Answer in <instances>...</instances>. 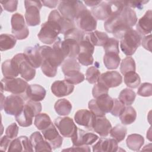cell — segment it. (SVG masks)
Wrapping results in <instances>:
<instances>
[{"label": "cell", "mask_w": 152, "mask_h": 152, "mask_svg": "<svg viewBox=\"0 0 152 152\" xmlns=\"http://www.w3.org/2000/svg\"><path fill=\"white\" fill-rule=\"evenodd\" d=\"M97 82L103 84L108 88L116 87L122 83V77L118 71H106L100 75Z\"/></svg>", "instance_id": "obj_19"}, {"label": "cell", "mask_w": 152, "mask_h": 152, "mask_svg": "<svg viewBox=\"0 0 152 152\" xmlns=\"http://www.w3.org/2000/svg\"><path fill=\"white\" fill-rule=\"evenodd\" d=\"M72 104L71 102L66 99H61L58 100L55 105V112L61 116H66L69 115L72 110Z\"/></svg>", "instance_id": "obj_33"}, {"label": "cell", "mask_w": 152, "mask_h": 152, "mask_svg": "<svg viewBox=\"0 0 152 152\" xmlns=\"http://www.w3.org/2000/svg\"><path fill=\"white\" fill-rule=\"evenodd\" d=\"M93 54V53L89 51L80 50L78 55L77 59L79 63L83 65L88 66L92 65L94 62Z\"/></svg>", "instance_id": "obj_47"}, {"label": "cell", "mask_w": 152, "mask_h": 152, "mask_svg": "<svg viewBox=\"0 0 152 152\" xmlns=\"http://www.w3.org/2000/svg\"><path fill=\"white\" fill-rule=\"evenodd\" d=\"M30 140L31 145L36 152L43 151H52V148L49 142L44 138L40 132H34L30 136Z\"/></svg>", "instance_id": "obj_25"}, {"label": "cell", "mask_w": 152, "mask_h": 152, "mask_svg": "<svg viewBox=\"0 0 152 152\" xmlns=\"http://www.w3.org/2000/svg\"><path fill=\"white\" fill-rule=\"evenodd\" d=\"M11 139L7 137L6 135L2 137L0 140V149L3 151H7L10 144L11 141Z\"/></svg>", "instance_id": "obj_55"}, {"label": "cell", "mask_w": 152, "mask_h": 152, "mask_svg": "<svg viewBox=\"0 0 152 152\" xmlns=\"http://www.w3.org/2000/svg\"><path fill=\"white\" fill-rule=\"evenodd\" d=\"M149 1H126V5L129 8H137L141 9L143 8V5L148 2Z\"/></svg>", "instance_id": "obj_56"}, {"label": "cell", "mask_w": 152, "mask_h": 152, "mask_svg": "<svg viewBox=\"0 0 152 152\" xmlns=\"http://www.w3.org/2000/svg\"><path fill=\"white\" fill-rule=\"evenodd\" d=\"M18 133V126L15 123H12L5 130V134L7 137L11 139H14L17 137Z\"/></svg>", "instance_id": "obj_53"}, {"label": "cell", "mask_w": 152, "mask_h": 152, "mask_svg": "<svg viewBox=\"0 0 152 152\" xmlns=\"http://www.w3.org/2000/svg\"><path fill=\"white\" fill-rule=\"evenodd\" d=\"M126 6L125 1H102L91 8V14L96 19L106 20L109 17L119 14Z\"/></svg>", "instance_id": "obj_2"}, {"label": "cell", "mask_w": 152, "mask_h": 152, "mask_svg": "<svg viewBox=\"0 0 152 152\" xmlns=\"http://www.w3.org/2000/svg\"><path fill=\"white\" fill-rule=\"evenodd\" d=\"M52 93L58 97H62L71 94L74 89V85L64 80H57L51 85Z\"/></svg>", "instance_id": "obj_20"}, {"label": "cell", "mask_w": 152, "mask_h": 152, "mask_svg": "<svg viewBox=\"0 0 152 152\" xmlns=\"http://www.w3.org/2000/svg\"><path fill=\"white\" fill-rule=\"evenodd\" d=\"M42 3V5L47 7L50 8H55L57 6L58 3L59 2L58 1L56 0H50V1H41Z\"/></svg>", "instance_id": "obj_58"}, {"label": "cell", "mask_w": 152, "mask_h": 152, "mask_svg": "<svg viewBox=\"0 0 152 152\" xmlns=\"http://www.w3.org/2000/svg\"><path fill=\"white\" fill-rule=\"evenodd\" d=\"M1 90L11 93L15 95H22L26 93L28 84L27 81L20 78H5L1 81Z\"/></svg>", "instance_id": "obj_7"}, {"label": "cell", "mask_w": 152, "mask_h": 152, "mask_svg": "<svg viewBox=\"0 0 152 152\" xmlns=\"http://www.w3.org/2000/svg\"><path fill=\"white\" fill-rule=\"evenodd\" d=\"M100 75L99 69L94 66H90L86 72V78L90 84H96Z\"/></svg>", "instance_id": "obj_46"}, {"label": "cell", "mask_w": 152, "mask_h": 152, "mask_svg": "<svg viewBox=\"0 0 152 152\" xmlns=\"http://www.w3.org/2000/svg\"><path fill=\"white\" fill-rule=\"evenodd\" d=\"M121 58L119 54L115 53H105L103 56V63L108 69H115L120 64Z\"/></svg>", "instance_id": "obj_35"}, {"label": "cell", "mask_w": 152, "mask_h": 152, "mask_svg": "<svg viewBox=\"0 0 152 152\" xmlns=\"http://www.w3.org/2000/svg\"><path fill=\"white\" fill-rule=\"evenodd\" d=\"M113 104L112 109L110 111V113L113 116L118 117L120 115V114L124 110V109L125 107V106L119 99H113Z\"/></svg>", "instance_id": "obj_51"}, {"label": "cell", "mask_w": 152, "mask_h": 152, "mask_svg": "<svg viewBox=\"0 0 152 152\" xmlns=\"http://www.w3.org/2000/svg\"><path fill=\"white\" fill-rule=\"evenodd\" d=\"M119 119L124 125H130L136 119L137 112L134 107L128 106L119 116Z\"/></svg>", "instance_id": "obj_34"}, {"label": "cell", "mask_w": 152, "mask_h": 152, "mask_svg": "<svg viewBox=\"0 0 152 152\" xmlns=\"http://www.w3.org/2000/svg\"><path fill=\"white\" fill-rule=\"evenodd\" d=\"M144 142V137L138 134H132L128 136L126 140L127 147L131 150L138 151Z\"/></svg>", "instance_id": "obj_32"}, {"label": "cell", "mask_w": 152, "mask_h": 152, "mask_svg": "<svg viewBox=\"0 0 152 152\" xmlns=\"http://www.w3.org/2000/svg\"><path fill=\"white\" fill-rule=\"evenodd\" d=\"M95 118V115L90 110L84 109L77 111L74 115L76 124L84 126L88 130H93Z\"/></svg>", "instance_id": "obj_18"}, {"label": "cell", "mask_w": 152, "mask_h": 152, "mask_svg": "<svg viewBox=\"0 0 152 152\" xmlns=\"http://www.w3.org/2000/svg\"><path fill=\"white\" fill-rule=\"evenodd\" d=\"M36 116V114L31 107L25 103L21 112L15 116V121L18 125L22 127H28L32 125L33 118Z\"/></svg>", "instance_id": "obj_22"}, {"label": "cell", "mask_w": 152, "mask_h": 152, "mask_svg": "<svg viewBox=\"0 0 152 152\" xmlns=\"http://www.w3.org/2000/svg\"><path fill=\"white\" fill-rule=\"evenodd\" d=\"M24 104V100L21 96L12 94L5 98L1 109H4L8 115L15 116L21 112Z\"/></svg>", "instance_id": "obj_13"}, {"label": "cell", "mask_w": 152, "mask_h": 152, "mask_svg": "<svg viewBox=\"0 0 152 152\" xmlns=\"http://www.w3.org/2000/svg\"><path fill=\"white\" fill-rule=\"evenodd\" d=\"M137 94L142 97H150L152 94V84L150 83L141 84L137 90Z\"/></svg>", "instance_id": "obj_50"}, {"label": "cell", "mask_w": 152, "mask_h": 152, "mask_svg": "<svg viewBox=\"0 0 152 152\" xmlns=\"http://www.w3.org/2000/svg\"><path fill=\"white\" fill-rule=\"evenodd\" d=\"M64 75L65 80L72 85L80 84L85 79L84 74L80 71H71L65 74Z\"/></svg>", "instance_id": "obj_42"}, {"label": "cell", "mask_w": 152, "mask_h": 152, "mask_svg": "<svg viewBox=\"0 0 152 152\" xmlns=\"http://www.w3.org/2000/svg\"><path fill=\"white\" fill-rule=\"evenodd\" d=\"M8 151H34L30 139L26 136H20L12 140L8 148Z\"/></svg>", "instance_id": "obj_21"}, {"label": "cell", "mask_w": 152, "mask_h": 152, "mask_svg": "<svg viewBox=\"0 0 152 152\" xmlns=\"http://www.w3.org/2000/svg\"><path fill=\"white\" fill-rule=\"evenodd\" d=\"M105 53H115L119 54V42L113 37H109L107 41L103 46Z\"/></svg>", "instance_id": "obj_48"}, {"label": "cell", "mask_w": 152, "mask_h": 152, "mask_svg": "<svg viewBox=\"0 0 152 152\" xmlns=\"http://www.w3.org/2000/svg\"><path fill=\"white\" fill-rule=\"evenodd\" d=\"M39 46V45H36L34 46L27 47L23 53L28 62L35 69L40 67L42 63V58L40 53Z\"/></svg>", "instance_id": "obj_23"}, {"label": "cell", "mask_w": 152, "mask_h": 152, "mask_svg": "<svg viewBox=\"0 0 152 152\" xmlns=\"http://www.w3.org/2000/svg\"><path fill=\"white\" fill-rule=\"evenodd\" d=\"M118 142L114 138H101L93 146L94 152H115L118 150Z\"/></svg>", "instance_id": "obj_26"}, {"label": "cell", "mask_w": 152, "mask_h": 152, "mask_svg": "<svg viewBox=\"0 0 152 152\" xmlns=\"http://www.w3.org/2000/svg\"><path fill=\"white\" fill-rule=\"evenodd\" d=\"M1 4L3 7L4 9L10 12L15 11L17 9L18 1L17 0H10V1H2L0 2Z\"/></svg>", "instance_id": "obj_52"}, {"label": "cell", "mask_w": 152, "mask_h": 152, "mask_svg": "<svg viewBox=\"0 0 152 152\" xmlns=\"http://www.w3.org/2000/svg\"><path fill=\"white\" fill-rule=\"evenodd\" d=\"M17 42L16 37L10 34H1L0 36V50L5 51L13 48Z\"/></svg>", "instance_id": "obj_36"}, {"label": "cell", "mask_w": 152, "mask_h": 152, "mask_svg": "<svg viewBox=\"0 0 152 152\" xmlns=\"http://www.w3.org/2000/svg\"><path fill=\"white\" fill-rule=\"evenodd\" d=\"M2 72L5 78H15L19 73L12 59L4 61L1 66Z\"/></svg>", "instance_id": "obj_31"}, {"label": "cell", "mask_w": 152, "mask_h": 152, "mask_svg": "<svg viewBox=\"0 0 152 152\" xmlns=\"http://www.w3.org/2000/svg\"><path fill=\"white\" fill-rule=\"evenodd\" d=\"M39 51L42 61L46 60L56 66L61 65L65 58L58 48L54 45L53 48L46 45L40 46Z\"/></svg>", "instance_id": "obj_10"}, {"label": "cell", "mask_w": 152, "mask_h": 152, "mask_svg": "<svg viewBox=\"0 0 152 152\" xmlns=\"http://www.w3.org/2000/svg\"><path fill=\"white\" fill-rule=\"evenodd\" d=\"M53 45L58 48L65 58H75L80 51L79 43L72 39H64L62 41L58 37Z\"/></svg>", "instance_id": "obj_12"}, {"label": "cell", "mask_w": 152, "mask_h": 152, "mask_svg": "<svg viewBox=\"0 0 152 152\" xmlns=\"http://www.w3.org/2000/svg\"><path fill=\"white\" fill-rule=\"evenodd\" d=\"M80 64L75 58H68L64 60L61 65V69L64 74L71 71H80Z\"/></svg>", "instance_id": "obj_41"}, {"label": "cell", "mask_w": 152, "mask_h": 152, "mask_svg": "<svg viewBox=\"0 0 152 152\" xmlns=\"http://www.w3.org/2000/svg\"><path fill=\"white\" fill-rule=\"evenodd\" d=\"M42 72L48 77H53L56 75L58 66L53 65L46 60H43L41 64Z\"/></svg>", "instance_id": "obj_45"}, {"label": "cell", "mask_w": 152, "mask_h": 152, "mask_svg": "<svg viewBox=\"0 0 152 152\" xmlns=\"http://www.w3.org/2000/svg\"><path fill=\"white\" fill-rule=\"evenodd\" d=\"M109 88L103 84L97 82L92 89L93 96L96 99L104 94H107Z\"/></svg>", "instance_id": "obj_49"}, {"label": "cell", "mask_w": 152, "mask_h": 152, "mask_svg": "<svg viewBox=\"0 0 152 152\" xmlns=\"http://www.w3.org/2000/svg\"><path fill=\"white\" fill-rule=\"evenodd\" d=\"M98 138L99 137L96 134L86 132L78 128L71 137V141L73 145H88L95 142Z\"/></svg>", "instance_id": "obj_16"}, {"label": "cell", "mask_w": 152, "mask_h": 152, "mask_svg": "<svg viewBox=\"0 0 152 152\" xmlns=\"http://www.w3.org/2000/svg\"><path fill=\"white\" fill-rule=\"evenodd\" d=\"M44 138L49 142L52 148L55 150L61 147L63 138L59 135L56 126L52 123L49 126L42 131Z\"/></svg>", "instance_id": "obj_17"}, {"label": "cell", "mask_w": 152, "mask_h": 152, "mask_svg": "<svg viewBox=\"0 0 152 152\" xmlns=\"http://www.w3.org/2000/svg\"><path fill=\"white\" fill-rule=\"evenodd\" d=\"M112 125L105 116H99L95 118L93 130L101 137H106L109 134Z\"/></svg>", "instance_id": "obj_29"}, {"label": "cell", "mask_w": 152, "mask_h": 152, "mask_svg": "<svg viewBox=\"0 0 152 152\" xmlns=\"http://www.w3.org/2000/svg\"><path fill=\"white\" fill-rule=\"evenodd\" d=\"M141 45L143 48L151 52V35L150 34L146 36H144L141 40Z\"/></svg>", "instance_id": "obj_54"}, {"label": "cell", "mask_w": 152, "mask_h": 152, "mask_svg": "<svg viewBox=\"0 0 152 152\" xmlns=\"http://www.w3.org/2000/svg\"><path fill=\"white\" fill-rule=\"evenodd\" d=\"M54 125L60 134L65 137H72L78 127L69 117H58L54 121Z\"/></svg>", "instance_id": "obj_15"}, {"label": "cell", "mask_w": 152, "mask_h": 152, "mask_svg": "<svg viewBox=\"0 0 152 152\" xmlns=\"http://www.w3.org/2000/svg\"><path fill=\"white\" fill-rule=\"evenodd\" d=\"M102 1H84V3L88 7H96L99 5Z\"/></svg>", "instance_id": "obj_59"}, {"label": "cell", "mask_w": 152, "mask_h": 152, "mask_svg": "<svg viewBox=\"0 0 152 152\" xmlns=\"http://www.w3.org/2000/svg\"><path fill=\"white\" fill-rule=\"evenodd\" d=\"M58 11L62 17L74 21L78 14L87 10L83 2L80 1H62L58 5Z\"/></svg>", "instance_id": "obj_6"}, {"label": "cell", "mask_w": 152, "mask_h": 152, "mask_svg": "<svg viewBox=\"0 0 152 152\" xmlns=\"http://www.w3.org/2000/svg\"><path fill=\"white\" fill-rule=\"evenodd\" d=\"M142 37L135 30H128L121 39L120 48L123 53L128 56L132 55L140 46Z\"/></svg>", "instance_id": "obj_3"}, {"label": "cell", "mask_w": 152, "mask_h": 152, "mask_svg": "<svg viewBox=\"0 0 152 152\" xmlns=\"http://www.w3.org/2000/svg\"><path fill=\"white\" fill-rule=\"evenodd\" d=\"M135 97L136 94L134 91L128 88H125L120 92L118 99L125 105L130 106L134 102Z\"/></svg>", "instance_id": "obj_37"}, {"label": "cell", "mask_w": 152, "mask_h": 152, "mask_svg": "<svg viewBox=\"0 0 152 152\" xmlns=\"http://www.w3.org/2000/svg\"><path fill=\"white\" fill-rule=\"evenodd\" d=\"M49 20H52L57 23L61 28V33L64 34L68 30L73 28L75 27L74 21L64 18L61 15L58 10H52L48 17Z\"/></svg>", "instance_id": "obj_24"}, {"label": "cell", "mask_w": 152, "mask_h": 152, "mask_svg": "<svg viewBox=\"0 0 152 152\" xmlns=\"http://www.w3.org/2000/svg\"><path fill=\"white\" fill-rule=\"evenodd\" d=\"M124 83L128 87L136 88L141 83V78L137 72L131 71L124 75Z\"/></svg>", "instance_id": "obj_39"}, {"label": "cell", "mask_w": 152, "mask_h": 152, "mask_svg": "<svg viewBox=\"0 0 152 152\" xmlns=\"http://www.w3.org/2000/svg\"><path fill=\"white\" fill-rule=\"evenodd\" d=\"M12 59L22 78L27 81H31L34 78L36 69L28 62L24 53L16 54Z\"/></svg>", "instance_id": "obj_9"}, {"label": "cell", "mask_w": 152, "mask_h": 152, "mask_svg": "<svg viewBox=\"0 0 152 152\" xmlns=\"http://www.w3.org/2000/svg\"><path fill=\"white\" fill-rule=\"evenodd\" d=\"M113 104V99L107 94H104L91 100L88 104L90 110L96 117L105 116L106 113L110 112Z\"/></svg>", "instance_id": "obj_5"}, {"label": "cell", "mask_w": 152, "mask_h": 152, "mask_svg": "<svg viewBox=\"0 0 152 152\" xmlns=\"http://www.w3.org/2000/svg\"><path fill=\"white\" fill-rule=\"evenodd\" d=\"M42 5V2L39 1H24L26 8L24 17L27 26H36L40 23V10Z\"/></svg>", "instance_id": "obj_8"}, {"label": "cell", "mask_w": 152, "mask_h": 152, "mask_svg": "<svg viewBox=\"0 0 152 152\" xmlns=\"http://www.w3.org/2000/svg\"><path fill=\"white\" fill-rule=\"evenodd\" d=\"M51 119L49 117V116L45 113H39L35 116L34 124L35 126L39 129V130H43L50 126V125L52 124Z\"/></svg>", "instance_id": "obj_38"}, {"label": "cell", "mask_w": 152, "mask_h": 152, "mask_svg": "<svg viewBox=\"0 0 152 152\" xmlns=\"http://www.w3.org/2000/svg\"><path fill=\"white\" fill-rule=\"evenodd\" d=\"M84 39L88 40L94 46H103L107 41L109 36L104 32L95 30L86 34Z\"/></svg>", "instance_id": "obj_30"}, {"label": "cell", "mask_w": 152, "mask_h": 152, "mask_svg": "<svg viewBox=\"0 0 152 152\" xmlns=\"http://www.w3.org/2000/svg\"><path fill=\"white\" fill-rule=\"evenodd\" d=\"M137 31L140 34L145 35L151 33L152 30V11L149 10L144 16L141 17L136 25Z\"/></svg>", "instance_id": "obj_27"}, {"label": "cell", "mask_w": 152, "mask_h": 152, "mask_svg": "<svg viewBox=\"0 0 152 152\" xmlns=\"http://www.w3.org/2000/svg\"><path fill=\"white\" fill-rule=\"evenodd\" d=\"M137 21L135 11L126 6L119 14L107 18L104 21V27L105 30L112 33L115 39H121L124 35L137 24Z\"/></svg>", "instance_id": "obj_1"}, {"label": "cell", "mask_w": 152, "mask_h": 152, "mask_svg": "<svg viewBox=\"0 0 152 152\" xmlns=\"http://www.w3.org/2000/svg\"><path fill=\"white\" fill-rule=\"evenodd\" d=\"M64 34V39H72L78 43L81 42L85 36L84 31L75 27L68 30Z\"/></svg>", "instance_id": "obj_44"}, {"label": "cell", "mask_w": 152, "mask_h": 152, "mask_svg": "<svg viewBox=\"0 0 152 152\" xmlns=\"http://www.w3.org/2000/svg\"><path fill=\"white\" fill-rule=\"evenodd\" d=\"M76 23L79 28L83 31L91 32L97 27V20L92 15L90 11L86 10L81 12L75 18Z\"/></svg>", "instance_id": "obj_14"}, {"label": "cell", "mask_w": 152, "mask_h": 152, "mask_svg": "<svg viewBox=\"0 0 152 152\" xmlns=\"http://www.w3.org/2000/svg\"><path fill=\"white\" fill-rule=\"evenodd\" d=\"M135 62L133 58L131 56H128L122 59L121 66H120V71L123 74L135 71Z\"/></svg>", "instance_id": "obj_43"}, {"label": "cell", "mask_w": 152, "mask_h": 152, "mask_svg": "<svg viewBox=\"0 0 152 152\" xmlns=\"http://www.w3.org/2000/svg\"><path fill=\"white\" fill-rule=\"evenodd\" d=\"M25 93L27 99L35 102H40L45 99L46 91L45 88L40 85L33 84L28 85Z\"/></svg>", "instance_id": "obj_28"}, {"label": "cell", "mask_w": 152, "mask_h": 152, "mask_svg": "<svg viewBox=\"0 0 152 152\" xmlns=\"http://www.w3.org/2000/svg\"><path fill=\"white\" fill-rule=\"evenodd\" d=\"M126 133V128L122 125H117L112 128L109 132L110 136L118 142H120L124 140Z\"/></svg>", "instance_id": "obj_40"}, {"label": "cell", "mask_w": 152, "mask_h": 152, "mask_svg": "<svg viewBox=\"0 0 152 152\" xmlns=\"http://www.w3.org/2000/svg\"><path fill=\"white\" fill-rule=\"evenodd\" d=\"M11 32L18 40H23L29 35V30L26 25L25 18L20 13H15L11 17Z\"/></svg>", "instance_id": "obj_11"}, {"label": "cell", "mask_w": 152, "mask_h": 152, "mask_svg": "<svg viewBox=\"0 0 152 152\" xmlns=\"http://www.w3.org/2000/svg\"><path fill=\"white\" fill-rule=\"evenodd\" d=\"M61 28L59 25L54 21L48 20L41 26V29L37 34L40 42L43 43L51 45L54 43L61 33Z\"/></svg>", "instance_id": "obj_4"}, {"label": "cell", "mask_w": 152, "mask_h": 152, "mask_svg": "<svg viewBox=\"0 0 152 152\" xmlns=\"http://www.w3.org/2000/svg\"><path fill=\"white\" fill-rule=\"evenodd\" d=\"M62 151H90L91 150L88 145H73L72 147L64 149Z\"/></svg>", "instance_id": "obj_57"}]
</instances>
